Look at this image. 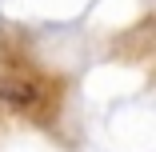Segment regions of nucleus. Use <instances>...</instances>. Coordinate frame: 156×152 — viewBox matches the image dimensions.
I'll list each match as a JSON object with an SVG mask.
<instances>
[{
	"label": "nucleus",
	"mask_w": 156,
	"mask_h": 152,
	"mask_svg": "<svg viewBox=\"0 0 156 152\" xmlns=\"http://www.w3.org/2000/svg\"><path fill=\"white\" fill-rule=\"evenodd\" d=\"M0 100H8L12 108H28L36 100V92L28 88V80H4L0 84Z\"/></svg>",
	"instance_id": "obj_1"
}]
</instances>
